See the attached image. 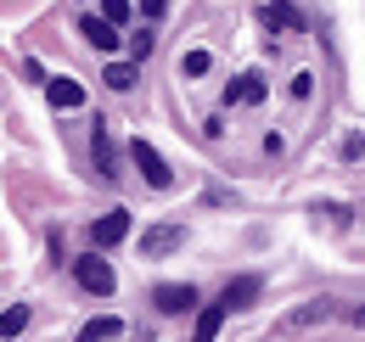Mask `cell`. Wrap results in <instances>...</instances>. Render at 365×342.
<instances>
[{"label": "cell", "mask_w": 365, "mask_h": 342, "mask_svg": "<svg viewBox=\"0 0 365 342\" xmlns=\"http://www.w3.org/2000/svg\"><path fill=\"white\" fill-rule=\"evenodd\" d=\"M140 11H146V17H163V11H169V0H140Z\"/></svg>", "instance_id": "obj_19"}, {"label": "cell", "mask_w": 365, "mask_h": 342, "mask_svg": "<svg viewBox=\"0 0 365 342\" xmlns=\"http://www.w3.org/2000/svg\"><path fill=\"white\" fill-rule=\"evenodd\" d=\"M180 242H185V230H180V224H152V230H140V253H146V258L175 253Z\"/></svg>", "instance_id": "obj_3"}, {"label": "cell", "mask_w": 365, "mask_h": 342, "mask_svg": "<svg viewBox=\"0 0 365 342\" xmlns=\"http://www.w3.org/2000/svg\"><path fill=\"white\" fill-rule=\"evenodd\" d=\"M101 17H113V23H124V17H130V0H101Z\"/></svg>", "instance_id": "obj_18"}, {"label": "cell", "mask_w": 365, "mask_h": 342, "mask_svg": "<svg viewBox=\"0 0 365 342\" xmlns=\"http://www.w3.org/2000/svg\"><path fill=\"white\" fill-rule=\"evenodd\" d=\"M208 68H214V56H208V51H185V56H180V73H185V79H202Z\"/></svg>", "instance_id": "obj_12"}, {"label": "cell", "mask_w": 365, "mask_h": 342, "mask_svg": "<svg viewBox=\"0 0 365 342\" xmlns=\"http://www.w3.org/2000/svg\"><path fill=\"white\" fill-rule=\"evenodd\" d=\"M259 292H264V281H259V275H236V281L225 286V309H247Z\"/></svg>", "instance_id": "obj_9"}, {"label": "cell", "mask_w": 365, "mask_h": 342, "mask_svg": "<svg viewBox=\"0 0 365 342\" xmlns=\"http://www.w3.org/2000/svg\"><path fill=\"white\" fill-rule=\"evenodd\" d=\"M225 303H208V309H202V314H197V337L208 342V337H220V326H225Z\"/></svg>", "instance_id": "obj_10"}, {"label": "cell", "mask_w": 365, "mask_h": 342, "mask_svg": "<svg viewBox=\"0 0 365 342\" xmlns=\"http://www.w3.org/2000/svg\"><path fill=\"white\" fill-rule=\"evenodd\" d=\"M73 275H79V286H85V292H96V298H107V292H113V264H107V258H79V264H73Z\"/></svg>", "instance_id": "obj_1"}, {"label": "cell", "mask_w": 365, "mask_h": 342, "mask_svg": "<svg viewBox=\"0 0 365 342\" xmlns=\"http://www.w3.org/2000/svg\"><path fill=\"white\" fill-rule=\"evenodd\" d=\"M264 23H270V28H298V11H292L287 0H275V6H264Z\"/></svg>", "instance_id": "obj_13"}, {"label": "cell", "mask_w": 365, "mask_h": 342, "mask_svg": "<svg viewBox=\"0 0 365 342\" xmlns=\"http://www.w3.org/2000/svg\"><path fill=\"white\" fill-rule=\"evenodd\" d=\"M91 236H96V247H118L124 236H130V214L124 208H113V214H101L91 224Z\"/></svg>", "instance_id": "obj_4"}, {"label": "cell", "mask_w": 365, "mask_h": 342, "mask_svg": "<svg viewBox=\"0 0 365 342\" xmlns=\"http://www.w3.org/2000/svg\"><path fill=\"white\" fill-rule=\"evenodd\" d=\"M79 34H85L96 51H113V45H118V23H113V17H85Z\"/></svg>", "instance_id": "obj_7"}, {"label": "cell", "mask_w": 365, "mask_h": 342, "mask_svg": "<svg viewBox=\"0 0 365 342\" xmlns=\"http://www.w3.org/2000/svg\"><path fill=\"white\" fill-rule=\"evenodd\" d=\"M225 101H264V79H259V73H242V79L230 85Z\"/></svg>", "instance_id": "obj_11"}, {"label": "cell", "mask_w": 365, "mask_h": 342, "mask_svg": "<svg viewBox=\"0 0 365 342\" xmlns=\"http://www.w3.org/2000/svg\"><path fill=\"white\" fill-rule=\"evenodd\" d=\"M23 326H29V309H23V303H17V309H6V314H0V337H17V331H23Z\"/></svg>", "instance_id": "obj_14"}, {"label": "cell", "mask_w": 365, "mask_h": 342, "mask_svg": "<svg viewBox=\"0 0 365 342\" xmlns=\"http://www.w3.org/2000/svg\"><path fill=\"white\" fill-rule=\"evenodd\" d=\"M130 163H135V169L146 174V185H158V191L175 180V174H169V163L158 157V146H146V140H135V146H130Z\"/></svg>", "instance_id": "obj_2"}, {"label": "cell", "mask_w": 365, "mask_h": 342, "mask_svg": "<svg viewBox=\"0 0 365 342\" xmlns=\"http://www.w3.org/2000/svg\"><path fill=\"white\" fill-rule=\"evenodd\" d=\"M152 303H158L163 314H185V309H197V292H191V286H180V281H163V286L152 292Z\"/></svg>", "instance_id": "obj_5"}, {"label": "cell", "mask_w": 365, "mask_h": 342, "mask_svg": "<svg viewBox=\"0 0 365 342\" xmlns=\"http://www.w3.org/2000/svg\"><path fill=\"white\" fill-rule=\"evenodd\" d=\"M118 331H124V326H118V320H113V314H101V320H91V326H85V337H118Z\"/></svg>", "instance_id": "obj_16"}, {"label": "cell", "mask_w": 365, "mask_h": 342, "mask_svg": "<svg viewBox=\"0 0 365 342\" xmlns=\"http://www.w3.org/2000/svg\"><path fill=\"white\" fill-rule=\"evenodd\" d=\"M354 320H360V326H365V309H360V314H354Z\"/></svg>", "instance_id": "obj_20"}, {"label": "cell", "mask_w": 365, "mask_h": 342, "mask_svg": "<svg viewBox=\"0 0 365 342\" xmlns=\"http://www.w3.org/2000/svg\"><path fill=\"white\" fill-rule=\"evenodd\" d=\"M46 85H51V107H62V113L85 107V85L79 79H46Z\"/></svg>", "instance_id": "obj_8"}, {"label": "cell", "mask_w": 365, "mask_h": 342, "mask_svg": "<svg viewBox=\"0 0 365 342\" xmlns=\"http://www.w3.org/2000/svg\"><path fill=\"white\" fill-rule=\"evenodd\" d=\"M101 79H107L113 90H130V85H135V68H130V62H113V68H107Z\"/></svg>", "instance_id": "obj_15"}, {"label": "cell", "mask_w": 365, "mask_h": 342, "mask_svg": "<svg viewBox=\"0 0 365 342\" xmlns=\"http://www.w3.org/2000/svg\"><path fill=\"white\" fill-rule=\"evenodd\" d=\"M91 152H96V169H101V180H118V152H113V135H107V124H101V118H96Z\"/></svg>", "instance_id": "obj_6"}, {"label": "cell", "mask_w": 365, "mask_h": 342, "mask_svg": "<svg viewBox=\"0 0 365 342\" xmlns=\"http://www.w3.org/2000/svg\"><path fill=\"white\" fill-rule=\"evenodd\" d=\"M152 34H146V28H140V34H130V56H135V62H146V56H152Z\"/></svg>", "instance_id": "obj_17"}]
</instances>
